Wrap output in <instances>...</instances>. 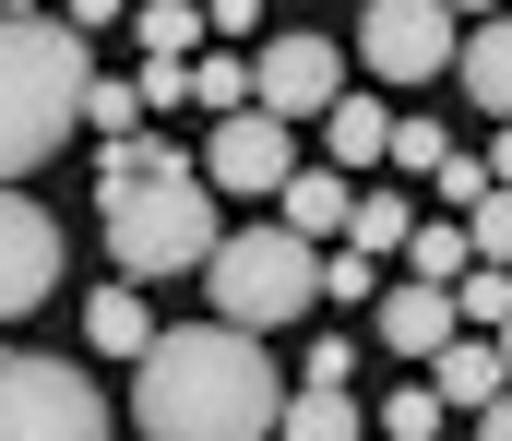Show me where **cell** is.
I'll use <instances>...</instances> for the list:
<instances>
[{"mask_svg":"<svg viewBox=\"0 0 512 441\" xmlns=\"http://www.w3.org/2000/svg\"><path fill=\"white\" fill-rule=\"evenodd\" d=\"M489 346H501V370H512V322H501V334H489Z\"/></svg>","mask_w":512,"mask_h":441,"instance_id":"cell-32","label":"cell"},{"mask_svg":"<svg viewBox=\"0 0 512 441\" xmlns=\"http://www.w3.org/2000/svg\"><path fill=\"white\" fill-rule=\"evenodd\" d=\"M155 167H179V144L167 132H120V144H96V191L108 179H155Z\"/></svg>","mask_w":512,"mask_h":441,"instance_id":"cell-23","label":"cell"},{"mask_svg":"<svg viewBox=\"0 0 512 441\" xmlns=\"http://www.w3.org/2000/svg\"><path fill=\"white\" fill-rule=\"evenodd\" d=\"M203 287H215V322H239V334H286V322L322 298V239H298L286 215H274V227H227L215 263H203Z\"/></svg>","mask_w":512,"mask_h":441,"instance_id":"cell-4","label":"cell"},{"mask_svg":"<svg viewBox=\"0 0 512 441\" xmlns=\"http://www.w3.org/2000/svg\"><path fill=\"white\" fill-rule=\"evenodd\" d=\"M120 12H131V0H60V24H72V36H108Z\"/></svg>","mask_w":512,"mask_h":441,"instance_id":"cell-28","label":"cell"},{"mask_svg":"<svg viewBox=\"0 0 512 441\" xmlns=\"http://www.w3.org/2000/svg\"><path fill=\"white\" fill-rule=\"evenodd\" d=\"M203 179H215V191H286V179H298L286 120H274V108H227L215 144H203Z\"/></svg>","mask_w":512,"mask_h":441,"instance_id":"cell-9","label":"cell"},{"mask_svg":"<svg viewBox=\"0 0 512 441\" xmlns=\"http://www.w3.org/2000/svg\"><path fill=\"white\" fill-rule=\"evenodd\" d=\"M0 12H12V0H0Z\"/></svg>","mask_w":512,"mask_h":441,"instance_id":"cell-34","label":"cell"},{"mask_svg":"<svg viewBox=\"0 0 512 441\" xmlns=\"http://www.w3.org/2000/svg\"><path fill=\"white\" fill-rule=\"evenodd\" d=\"M131 36H143V60H191L215 24H203V0H131Z\"/></svg>","mask_w":512,"mask_h":441,"instance_id":"cell-17","label":"cell"},{"mask_svg":"<svg viewBox=\"0 0 512 441\" xmlns=\"http://www.w3.org/2000/svg\"><path fill=\"white\" fill-rule=\"evenodd\" d=\"M477 441H512V382L489 394V406H477Z\"/></svg>","mask_w":512,"mask_h":441,"instance_id":"cell-30","label":"cell"},{"mask_svg":"<svg viewBox=\"0 0 512 441\" xmlns=\"http://www.w3.org/2000/svg\"><path fill=\"white\" fill-rule=\"evenodd\" d=\"M84 84H96V36H72L60 12H0V191L72 144Z\"/></svg>","mask_w":512,"mask_h":441,"instance_id":"cell-2","label":"cell"},{"mask_svg":"<svg viewBox=\"0 0 512 441\" xmlns=\"http://www.w3.org/2000/svg\"><path fill=\"white\" fill-rule=\"evenodd\" d=\"M108 394L72 358H0V441H108Z\"/></svg>","mask_w":512,"mask_h":441,"instance_id":"cell-5","label":"cell"},{"mask_svg":"<svg viewBox=\"0 0 512 441\" xmlns=\"http://www.w3.org/2000/svg\"><path fill=\"white\" fill-rule=\"evenodd\" d=\"M274 441H358V394L346 382H298L286 418H274Z\"/></svg>","mask_w":512,"mask_h":441,"instance_id":"cell-14","label":"cell"},{"mask_svg":"<svg viewBox=\"0 0 512 441\" xmlns=\"http://www.w3.org/2000/svg\"><path fill=\"white\" fill-rule=\"evenodd\" d=\"M191 108H251V48H215V60H191Z\"/></svg>","mask_w":512,"mask_h":441,"instance_id":"cell-21","label":"cell"},{"mask_svg":"<svg viewBox=\"0 0 512 441\" xmlns=\"http://www.w3.org/2000/svg\"><path fill=\"white\" fill-rule=\"evenodd\" d=\"M203 24H215V36L239 48V36H251V24H262V0H203Z\"/></svg>","mask_w":512,"mask_h":441,"instance_id":"cell-29","label":"cell"},{"mask_svg":"<svg viewBox=\"0 0 512 441\" xmlns=\"http://www.w3.org/2000/svg\"><path fill=\"white\" fill-rule=\"evenodd\" d=\"M465 239H477V263H512V191H477L465 203Z\"/></svg>","mask_w":512,"mask_h":441,"instance_id":"cell-26","label":"cell"},{"mask_svg":"<svg viewBox=\"0 0 512 441\" xmlns=\"http://www.w3.org/2000/svg\"><path fill=\"white\" fill-rule=\"evenodd\" d=\"M48 298H60V227H48V203L0 191V322H24Z\"/></svg>","mask_w":512,"mask_h":441,"instance_id":"cell-8","label":"cell"},{"mask_svg":"<svg viewBox=\"0 0 512 441\" xmlns=\"http://www.w3.org/2000/svg\"><path fill=\"white\" fill-rule=\"evenodd\" d=\"M453 322L501 334V322H512V263H465V275H453Z\"/></svg>","mask_w":512,"mask_h":441,"instance_id":"cell-18","label":"cell"},{"mask_svg":"<svg viewBox=\"0 0 512 441\" xmlns=\"http://www.w3.org/2000/svg\"><path fill=\"white\" fill-rule=\"evenodd\" d=\"M441 191H453V215H465V203L501 191V179H489V155H441Z\"/></svg>","mask_w":512,"mask_h":441,"instance_id":"cell-27","label":"cell"},{"mask_svg":"<svg viewBox=\"0 0 512 441\" xmlns=\"http://www.w3.org/2000/svg\"><path fill=\"white\" fill-rule=\"evenodd\" d=\"M465 263H477V239H465V227H453V215H441V227H417V239H405V275H429V287H453V275H465Z\"/></svg>","mask_w":512,"mask_h":441,"instance_id":"cell-22","label":"cell"},{"mask_svg":"<svg viewBox=\"0 0 512 441\" xmlns=\"http://www.w3.org/2000/svg\"><path fill=\"white\" fill-rule=\"evenodd\" d=\"M453 84H465V96H477L489 120H512V12H489V24H477V36L453 48Z\"/></svg>","mask_w":512,"mask_h":441,"instance_id":"cell-11","label":"cell"},{"mask_svg":"<svg viewBox=\"0 0 512 441\" xmlns=\"http://www.w3.org/2000/svg\"><path fill=\"white\" fill-rule=\"evenodd\" d=\"M346 239H358L370 263H382V251H405V239H417V215H405V191H358V215H346Z\"/></svg>","mask_w":512,"mask_h":441,"instance_id":"cell-20","label":"cell"},{"mask_svg":"<svg viewBox=\"0 0 512 441\" xmlns=\"http://www.w3.org/2000/svg\"><path fill=\"white\" fill-rule=\"evenodd\" d=\"M84 334H96V358H143V346H155L143 287H96V298H84Z\"/></svg>","mask_w":512,"mask_h":441,"instance_id":"cell-15","label":"cell"},{"mask_svg":"<svg viewBox=\"0 0 512 441\" xmlns=\"http://www.w3.org/2000/svg\"><path fill=\"white\" fill-rule=\"evenodd\" d=\"M429 382H441V406H465V418H477V406H489V394H501L512 370H501V346H489V334H453V346H441V370H429Z\"/></svg>","mask_w":512,"mask_h":441,"instance_id":"cell-13","label":"cell"},{"mask_svg":"<svg viewBox=\"0 0 512 441\" xmlns=\"http://www.w3.org/2000/svg\"><path fill=\"white\" fill-rule=\"evenodd\" d=\"M334 96H346V48H334V36H262V48H251V108L322 120Z\"/></svg>","mask_w":512,"mask_h":441,"instance_id":"cell-7","label":"cell"},{"mask_svg":"<svg viewBox=\"0 0 512 441\" xmlns=\"http://www.w3.org/2000/svg\"><path fill=\"white\" fill-rule=\"evenodd\" d=\"M322 132H334L346 167H382V155H393V108H382V96H334V108H322Z\"/></svg>","mask_w":512,"mask_h":441,"instance_id":"cell-16","label":"cell"},{"mask_svg":"<svg viewBox=\"0 0 512 441\" xmlns=\"http://www.w3.org/2000/svg\"><path fill=\"white\" fill-rule=\"evenodd\" d=\"M215 239H227V215H215L203 155H179V167H155V179H108V263H120L131 287H143V275H203Z\"/></svg>","mask_w":512,"mask_h":441,"instance_id":"cell-3","label":"cell"},{"mask_svg":"<svg viewBox=\"0 0 512 441\" xmlns=\"http://www.w3.org/2000/svg\"><path fill=\"white\" fill-rule=\"evenodd\" d=\"M441 418H453V406H441V382H405V394L382 406V441H429Z\"/></svg>","mask_w":512,"mask_h":441,"instance_id":"cell-24","label":"cell"},{"mask_svg":"<svg viewBox=\"0 0 512 441\" xmlns=\"http://www.w3.org/2000/svg\"><path fill=\"white\" fill-rule=\"evenodd\" d=\"M489 179H501V191H512V120H501V144H489Z\"/></svg>","mask_w":512,"mask_h":441,"instance_id":"cell-31","label":"cell"},{"mask_svg":"<svg viewBox=\"0 0 512 441\" xmlns=\"http://www.w3.org/2000/svg\"><path fill=\"white\" fill-rule=\"evenodd\" d=\"M274 215H286L298 239H322V251H334V239H346V215H358V191H346L334 167H298V179L274 191Z\"/></svg>","mask_w":512,"mask_h":441,"instance_id":"cell-12","label":"cell"},{"mask_svg":"<svg viewBox=\"0 0 512 441\" xmlns=\"http://www.w3.org/2000/svg\"><path fill=\"white\" fill-rule=\"evenodd\" d=\"M370 334H382L393 358H441L465 322H453V287H429V275H405V287H382V310H370Z\"/></svg>","mask_w":512,"mask_h":441,"instance_id":"cell-10","label":"cell"},{"mask_svg":"<svg viewBox=\"0 0 512 441\" xmlns=\"http://www.w3.org/2000/svg\"><path fill=\"white\" fill-rule=\"evenodd\" d=\"M84 132H96V144H120V132H143V72H96V84H84Z\"/></svg>","mask_w":512,"mask_h":441,"instance_id":"cell-19","label":"cell"},{"mask_svg":"<svg viewBox=\"0 0 512 441\" xmlns=\"http://www.w3.org/2000/svg\"><path fill=\"white\" fill-rule=\"evenodd\" d=\"M453 0H370L358 12V60L382 72V84H441L453 72Z\"/></svg>","mask_w":512,"mask_h":441,"instance_id":"cell-6","label":"cell"},{"mask_svg":"<svg viewBox=\"0 0 512 441\" xmlns=\"http://www.w3.org/2000/svg\"><path fill=\"white\" fill-rule=\"evenodd\" d=\"M441 155H453L441 120H393V167H405V179H441Z\"/></svg>","mask_w":512,"mask_h":441,"instance_id":"cell-25","label":"cell"},{"mask_svg":"<svg viewBox=\"0 0 512 441\" xmlns=\"http://www.w3.org/2000/svg\"><path fill=\"white\" fill-rule=\"evenodd\" d=\"M453 12H489V0H453Z\"/></svg>","mask_w":512,"mask_h":441,"instance_id":"cell-33","label":"cell"},{"mask_svg":"<svg viewBox=\"0 0 512 441\" xmlns=\"http://www.w3.org/2000/svg\"><path fill=\"white\" fill-rule=\"evenodd\" d=\"M131 418H143V441H274L286 382H274L262 334L179 322V334H155L131 358Z\"/></svg>","mask_w":512,"mask_h":441,"instance_id":"cell-1","label":"cell"}]
</instances>
